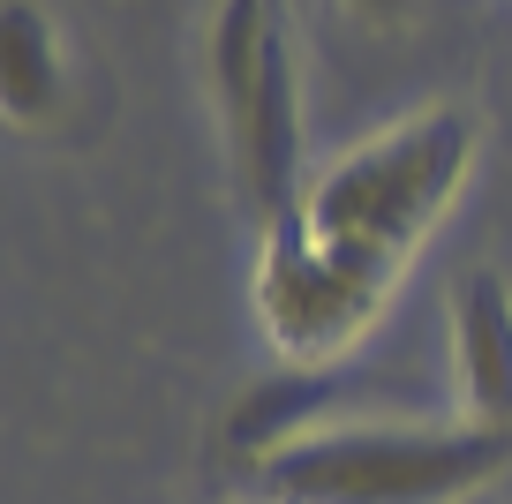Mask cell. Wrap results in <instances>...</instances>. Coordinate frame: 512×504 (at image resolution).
<instances>
[{
    "label": "cell",
    "instance_id": "cell-2",
    "mask_svg": "<svg viewBox=\"0 0 512 504\" xmlns=\"http://www.w3.org/2000/svg\"><path fill=\"white\" fill-rule=\"evenodd\" d=\"M512 467L505 429L475 422H317L249 474L256 504H475Z\"/></svg>",
    "mask_w": 512,
    "mask_h": 504
},
{
    "label": "cell",
    "instance_id": "cell-6",
    "mask_svg": "<svg viewBox=\"0 0 512 504\" xmlns=\"http://www.w3.org/2000/svg\"><path fill=\"white\" fill-rule=\"evenodd\" d=\"M324 399H332V377H324V369H279V377H264L226 414V452L256 474L279 444H294L302 429L324 422Z\"/></svg>",
    "mask_w": 512,
    "mask_h": 504
},
{
    "label": "cell",
    "instance_id": "cell-5",
    "mask_svg": "<svg viewBox=\"0 0 512 504\" xmlns=\"http://www.w3.org/2000/svg\"><path fill=\"white\" fill-rule=\"evenodd\" d=\"M76 106V68H68V31L53 0H0V113L23 136H46Z\"/></svg>",
    "mask_w": 512,
    "mask_h": 504
},
{
    "label": "cell",
    "instance_id": "cell-4",
    "mask_svg": "<svg viewBox=\"0 0 512 504\" xmlns=\"http://www.w3.org/2000/svg\"><path fill=\"white\" fill-rule=\"evenodd\" d=\"M452 324V384H460V422L505 429L512 437V279L490 264L460 271L445 294Z\"/></svg>",
    "mask_w": 512,
    "mask_h": 504
},
{
    "label": "cell",
    "instance_id": "cell-7",
    "mask_svg": "<svg viewBox=\"0 0 512 504\" xmlns=\"http://www.w3.org/2000/svg\"><path fill=\"white\" fill-rule=\"evenodd\" d=\"M354 16H369V23H392V16H407V0H347Z\"/></svg>",
    "mask_w": 512,
    "mask_h": 504
},
{
    "label": "cell",
    "instance_id": "cell-3",
    "mask_svg": "<svg viewBox=\"0 0 512 504\" xmlns=\"http://www.w3.org/2000/svg\"><path fill=\"white\" fill-rule=\"evenodd\" d=\"M204 83L241 211L256 226L287 219L309 189V158H302V68H294L279 0H211Z\"/></svg>",
    "mask_w": 512,
    "mask_h": 504
},
{
    "label": "cell",
    "instance_id": "cell-1",
    "mask_svg": "<svg viewBox=\"0 0 512 504\" xmlns=\"http://www.w3.org/2000/svg\"><path fill=\"white\" fill-rule=\"evenodd\" d=\"M475 151L482 121L467 106H422L324 158L302 204L256 226V324L279 369H332L377 324L407 256L460 204Z\"/></svg>",
    "mask_w": 512,
    "mask_h": 504
}]
</instances>
